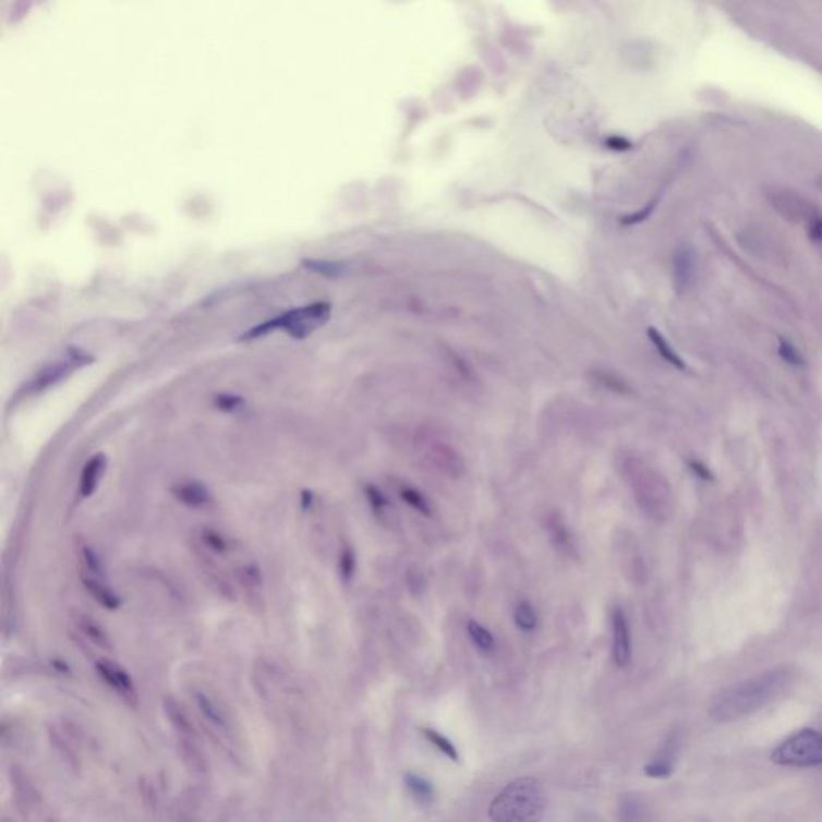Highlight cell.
I'll return each instance as SVG.
<instances>
[{
    "instance_id": "6da1fadb",
    "label": "cell",
    "mask_w": 822,
    "mask_h": 822,
    "mask_svg": "<svg viewBox=\"0 0 822 822\" xmlns=\"http://www.w3.org/2000/svg\"><path fill=\"white\" fill-rule=\"evenodd\" d=\"M795 681L790 667H777L746 679L716 696L710 716L716 723H729L750 715L789 691Z\"/></svg>"
},
{
    "instance_id": "7a4b0ae2",
    "label": "cell",
    "mask_w": 822,
    "mask_h": 822,
    "mask_svg": "<svg viewBox=\"0 0 822 822\" xmlns=\"http://www.w3.org/2000/svg\"><path fill=\"white\" fill-rule=\"evenodd\" d=\"M546 810L545 790L535 777H519L494 798L492 822H540Z\"/></svg>"
},
{
    "instance_id": "3957f363",
    "label": "cell",
    "mask_w": 822,
    "mask_h": 822,
    "mask_svg": "<svg viewBox=\"0 0 822 822\" xmlns=\"http://www.w3.org/2000/svg\"><path fill=\"white\" fill-rule=\"evenodd\" d=\"M331 317V305L328 302H315V304L305 305V307L293 309L274 321L265 322L259 326H254L250 331L241 336V341H251V339L264 338L268 333L275 329H283L291 338L305 339L322 328Z\"/></svg>"
},
{
    "instance_id": "277c9868",
    "label": "cell",
    "mask_w": 822,
    "mask_h": 822,
    "mask_svg": "<svg viewBox=\"0 0 822 822\" xmlns=\"http://www.w3.org/2000/svg\"><path fill=\"white\" fill-rule=\"evenodd\" d=\"M771 760L779 766H822V733L801 729L784 739L771 753Z\"/></svg>"
},
{
    "instance_id": "5b68a950",
    "label": "cell",
    "mask_w": 822,
    "mask_h": 822,
    "mask_svg": "<svg viewBox=\"0 0 822 822\" xmlns=\"http://www.w3.org/2000/svg\"><path fill=\"white\" fill-rule=\"evenodd\" d=\"M88 363H92V356L88 353L81 351V349H70L67 359L52 363V365L46 366L37 373L36 378L28 384V392H43V390L56 386L57 383L63 382L71 373L83 368Z\"/></svg>"
},
{
    "instance_id": "8992f818",
    "label": "cell",
    "mask_w": 822,
    "mask_h": 822,
    "mask_svg": "<svg viewBox=\"0 0 822 822\" xmlns=\"http://www.w3.org/2000/svg\"><path fill=\"white\" fill-rule=\"evenodd\" d=\"M633 463L634 468H628V470H631L634 474V481L631 482L634 488V497L638 498L643 509H646L651 515H655V511L664 509V498L668 495L667 491H665L664 481L655 472L648 470V468L641 471V468L638 467L640 464L638 461L633 460Z\"/></svg>"
},
{
    "instance_id": "52a82bcc",
    "label": "cell",
    "mask_w": 822,
    "mask_h": 822,
    "mask_svg": "<svg viewBox=\"0 0 822 822\" xmlns=\"http://www.w3.org/2000/svg\"><path fill=\"white\" fill-rule=\"evenodd\" d=\"M166 713H168L169 722L172 723L177 735H179L180 744H182L183 747V753H185L189 759L193 760L195 766H202V747H200L198 737L195 735V728H193L192 723H190L186 713L183 712V709H180V705L177 704V702L171 701V699L166 701Z\"/></svg>"
},
{
    "instance_id": "ba28073f",
    "label": "cell",
    "mask_w": 822,
    "mask_h": 822,
    "mask_svg": "<svg viewBox=\"0 0 822 822\" xmlns=\"http://www.w3.org/2000/svg\"><path fill=\"white\" fill-rule=\"evenodd\" d=\"M95 670L125 702L137 704V689H135L131 675L121 665L114 664V662L108 661V658H101V661L95 664Z\"/></svg>"
},
{
    "instance_id": "9c48e42d",
    "label": "cell",
    "mask_w": 822,
    "mask_h": 822,
    "mask_svg": "<svg viewBox=\"0 0 822 822\" xmlns=\"http://www.w3.org/2000/svg\"><path fill=\"white\" fill-rule=\"evenodd\" d=\"M614 661L617 667L625 668L631 661V634L627 614L620 607L613 613Z\"/></svg>"
},
{
    "instance_id": "30bf717a",
    "label": "cell",
    "mask_w": 822,
    "mask_h": 822,
    "mask_svg": "<svg viewBox=\"0 0 822 822\" xmlns=\"http://www.w3.org/2000/svg\"><path fill=\"white\" fill-rule=\"evenodd\" d=\"M430 460L433 461L437 470L454 479L461 478L467 471L463 457L448 444L436 442V444L431 445Z\"/></svg>"
},
{
    "instance_id": "8fae6325",
    "label": "cell",
    "mask_w": 822,
    "mask_h": 822,
    "mask_svg": "<svg viewBox=\"0 0 822 822\" xmlns=\"http://www.w3.org/2000/svg\"><path fill=\"white\" fill-rule=\"evenodd\" d=\"M774 207L779 210L783 216L789 217L793 220L807 219L817 216V210L811 207L807 200L801 198L797 193H789L786 190L774 193L771 196Z\"/></svg>"
},
{
    "instance_id": "7c38bea8",
    "label": "cell",
    "mask_w": 822,
    "mask_h": 822,
    "mask_svg": "<svg viewBox=\"0 0 822 822\" xmlns=\"http://www.w3.org/2000/svg\"><path fill=\"white\" fill-rule=\"evenodd\" d=\"M679 749V736L674 733L664 746H662L661 752L654 757L651 763L644 767V773L649 777H655V779H665L674 773V764L676 760V753Z\"/></svg>"
},
{
    "instance_id": "4fadbf2b",
    "label": "cell",
    "mask_w": 822,
    "mask_h": 822,
    "mask_svg": "<svg viewBox=\"0 0 822 822\" xmlns=\"http://www.w3.org/2000/svg\"><path fill=\"white\" fill-rule=\"evenodd\" d=\"M172 495L177 501L189 508H206L213 501V495L202 482H179L172 487Z\"/></svg>"
},
{
    "instance_id": "5bb4252c",
    "label": "cell",
    "mask_w": 822,
    "mask_h": 822,
    "mask_svg": "<svg viewBox=\"0 0 822 822\" xmlns=\"http://www.w3.org/2000/svg\"><path fill=\"white\" fill-rule=\"evenodd\" d=\"M105 470H107V457H105L104 454L94 455V457L84 464L80 479L81 498H90L92 495L97 492L101 478H104Z\"/></svg>"
},
{
    "instance_id": "9a60e30c",
    "label": "cell",
    "mask_w": 822,
    "mask_h": 822,
    "mask_svg": "<svg viewBox=\"0 0 822 822\" xmlns=\"http://www.w3.org/2000/svg\"><path fill=\"white\" fill-rule=\"evenodd\" d=\"M696 270L694 251L689 246H681L676 251L674 259L675 285L678 293L681 294L686 288L691 285Z\"/></svg>"
},
{
    "instance_id": "2e32d148",
    "label": "cell",
    "mask_w": 822,
    "mask_h": 822,
    "mask_svg": "<svg viewBox=\"0 0 822 822\" xmlns=\"http://www.w3.org/2000/svg\"><path fill=\"white\" fill-rule=\"evenodd\" d=\"M618 822H651L644 798L637 794L621 795L618 801Z\"/></svg>"
},
{
    "instance_id": "e0dca14e",
    "label": "cell",
    "mask_w": 822,
    "mask_h": 822,
    "mask_svg": "<svg viewBox=\"0 0 822 822\" xmlns=\"http://www.w3.org/2000/svg\"><path fill=\"white\" fill-rule=\"evenodd\" d=\"M83 585L86 588L87 593L100 604L101 607L108 611H117L121 607V597L107 585V582L101 579H94V577L81 576Z\"/></svg>"
},
{
    "instance_id": "ac0fdd59",
    "label": "cell",
    "mask_w": 822,
    "mask_h": 822,
    "mask_svg": "<svg viewBox=\"0 0 822 822\" xmlns=\"http://www.w3.org/2000/svg\"><path fill=\"white\" fill-rule=\"evenodd\" d=\"M546 529H548L549 539H552L553 545L559 549L564 555H572L573 542L570 530L567 528L566 522L560 519L558 512H552L546 519Z\"/></svg>"
},
{
    "instance_id": "d6986e66",
    "label": "cell",
    "mask_w": 822,
    "mask_h": 822,
    "mask_svg": "<svg viewBox=\"0 0 822 822\" xmlns=\"http://www.w3.org/2000/svg\"><path fill=\"white\" fill-rule=\"evenodd\" d=\"M196 702H198L200 712L205 716L206 722L209 723L216 732H222L223 735H229L227 732H229L230 722L229 718H227L226 713H223V710L220 709L209 696L202 694V692L196 696Z\"/></svg>"
},
{
    "instance_id": "ffe728a7",
    "label": "cell",
    "mask_w": 822,
    "mask_h": 822,
    "mask_svg": "<svg viewBox=\"0 0 822 822\" xmlns=\"http://www.w3.org/2000/svg\"><path fill=\"white\" fill-rule=\"evenodd\" d=\"M406 786L407 789H409L411 797H413L418 803L423 805V807L433 803L434 786L430 781L424 779L423 776H418V774L413 773L407 774Z\"/></svg>"
},
{
    "instance_id": "44dd1931",
    "label": "cell",
    "mask_w": 822,
    "mask_h": 822,
    "mask_svg": "<svg viewBox=\"0 0 822 822\" xmlns=\"http://www.w3.org/2000/svg\"><path fill=\"white\" fill-rule=\"evenodd\" d=\"M648 336L649 339H651L652 344H654V348L657 349V352L661 353V356L665 360V362L670 363V365L675 366V368L686 370L685 360H682L681 356L676 353L675 349L672 348L670 342H668L667 339L664 338V335H662L661 331H657V329L655 328H649Z\"/></svg>"
},
{
    "instance_id": "7402d4cb",
    "label": "cell",
    "mask_w": 822,
    "mask_h": 822,
    "mask_svg": "<svg viewBox=\"0 0 822 822\" xmlns=\"http://www.w3.org/2000/svg\"><path fill=\"white\" fill-rule=\"evenodd\" d=\"M80 558L81 563H83L84 576L105 580L104 563H101L98 553L90 545H87V543H81Z\"/></svg>"
},
{
    "instance_id": "603a6c76",
    "label": "cell",
    "mask_w": 822,
    "mask_h": 822,
    "mask_svg": "<svg viewBox=\"0 0 822 822\" xmlns=\"http://www.w3.org/2000/svg\"><path fill=\"white\" fill-rule=\"evenodd\" d=\"M468 634H470L472 643H474V646L478 648L479 651L485 652V654L494 651V634H492L484 625H481L475 620L468 621Z\"/></svg>"
},
{
    "instance_id": "cb8c5ba5",
    "label": "cell",
    "mask_w": 822,
    "mask_h": 822,
    "mask_svg": "<svg viewBox=\"0 0 822 822\" xmlns=\"http://www.w3.org/2000/svg\"><path fill=\"white\" fill-rule=\"evenodd\" d=\"M77 627H80V630L83 631L84 634H86L92 643H95L100 648H111L110 640H108V634L105 633L104 628H101L100 625H98L97 621L94 620V618L80 616V618H77Z\"/></svg>"
},
{
    "instance_id": "d4e9b609",
    "label": "cell",
    "mask_w": 822,
    "mask_h": 822,
    "mask_svg": "<svg viewBox=\"0 0 822 822\" xmlns=\"http://www.w3.org/2000/svg\"><path fill=\"white\" fill-rule=\"evenodd\" d=\"M515 621L522 631H533L539 624V617H536L535 609L528 601H521L516 606Z\"/></svg>"
},
{
    "instance_id": "484cf974",
    "label": "cell",
    "mask_w": 822,
    "mask_h": 822,
    "mask_svg": "<svg viewBox=\"0 0 822 822\" xmlns=\"http://www.w3.org/2000/svg\"><path fill=\"white\" fill-rule=\"evenodd\" d=\"M423 735L434 747H436L437 750H440L445 757H448L451 762H458L460 755H458L457 747L451 744V740H448L447 737L434 732V729H423Z\"/></svg>"
},
{
    "instance_id": "4316f807",
    "label": "cell",
    "mask_w": 822,
    "mask_h": 822,
    "mask_svg": "<svg viewBox=\"0 0 822 822\" xmlns=\"http://www.w3.org/2000/svg\"><path fill=\"white\" fill-rule=\"evenodd\" d=\"M777 352H779L781 359H783L787 365L795 366V368H803V366L807 365V360H805L803 353L798 351V348H795V344H793L789 339H779V348H777Z\"/></svg>"
},
{
    "instance_id": "83f0119b",
    "label": "cell",
    "mask_w": 822,
    "mask_h": 822,
    "mask_svg": "<svg viewBox=\"0 0 822 822\" xmlns=\"http://www.w3.org/2000/svg\"><path fill=\"white\" fill-rule=\"evenodd\" d=\"M400 498H402L407 505L411 506L414 511L421 512V515L426 516V518H430V516L433 515L430 503H427V499L424 498V495L421 494V492L406 487L400 491Z\"/></svg>"
},
{
    "instance_id": "f1b7e54d",
    "label": "cell",
    "mask_w": 822,
    "mask_h": 822,
    "mask_svg": "<svg viewBox=\"0 0 822 822\" xmlns=\"http://www.w3.org/2000/svg\"><path fill=\"white\" fill-rule=\"evenodd\" d=\"M355 552H353L352 546H342L341 555H339V573H341V579L344 580L346 583L351 582L353 576H355Z\"/></svg>"
},
{
    "instance_id": "f546056e",
    "label": "cell",
    "mask_w": 822,
    "mask_h": 822,
    "mask_svg": "<svg viewBox=\"0 0 822 822\" xmlns=\"http://www.w3.org/2000/svg\"><path fill=\"white\" fill-rule=\"evenodd\" d=\"M202 540L203 543H205L206 548L210 549V552L217 553V555H223V553H227L230 549L226 536H223L222 533L217 532V530H203Z\"/></svg>"
},
{
    "instance_id": "4dcf8cb0",
    "label": "cell",
    "mask_w": 822,
    "mask_h": 822,
    "mask_svg": "<svg viewBox=\"0 0 822 822\" xmlns=\"http://www.w3.org/2000/svg\"><path fill=\"white\" fill-rule=\"evenodd\" d=\"M213 403L217 410L223 411V413H235V411L243 409L244 399L237 394H217Z\"/></svg>"
},
{
    "instance_id": "1f68e13d",
    "label": "cell",
    "mask_w": 822,
    "mask_h": 822,
    "mask_svg": "<svg viewBox=\"0 0 822 822\" xmlns=\"http://www.w3.org/2000/svg\"><path fill=\"white\" fill-rule=\"evenodd\" d=\"M241 583L247 588H259L263 585V572H261L259 566L256 564H247L243 566L238 572Z\"/></svg>"
},
{
    "instance_id": "d6a6232c",
    "label": "cell",
    "mask_w": 822,
    "mask_h": 822,
    "mask_svg": "<svg viewBox=\"0 0 822 822\" xmlns=\"http://www.w3.org/2000/svg\"><path fill=\"white\" fill-rule=\"evenodd\" d=\"M365 495L366 499H368L370 506H372V509L376 512V515L382 516L383 512L386 511L387 508H389V501H387V498L384 497L383 492L379 491L378 487H375V485H366Z\"/></svg>"
},
{
    "instance_id": "836d02e7",
    "label": "cell",
    "mask_w": 822,
    "mask_h": 822,
    "mask_svg": "<svg viewBox=\"0 0 822 822\" xmlns=\"http://www.w3.org/2000/svg\"><path fill=\"white\" fill-rule=\"evenodd\" d=\"M596 382L603 384L604 387L613 390V392H630V387L627 386V383H625L624 379L617 378V376L611 375V373L597 372Z\"/></svg>"
},
{
    "instance_id": "e575fe53",
    "label": "cell",
    "mask_w": 822,
    "mask_h": 822,
    "mask_svg": "<svg viewBox=\"0 0 822 822\" xmlns=\"http://www.w3.org/2000/svg\"><path fill=\"white\" fill-rule=\"evenodd\" d=\"M808 238H810L814 244H820V246H822V216H820V214H817V216H813L808 220Z\"/></svg>"
},
{
    "instance_id": "d590c367",
    "label": "cell",
    "mask_w": 822,
    "mask_h": 822,
    "mask_svg": "<svg viewBox=\"0 0 822 822\" xmlns=\"http://www.w3.org/2000/svg\"><path fill=\"white\" fill-rule=\"evenodd\" d=\"M655 205H657V202H652L651 205L641 209L640 213H634L633 216L625 217V219L621 220V223H624V226H634V223L644 222V220L649 219V216H651Z\"/></svg>"
},
{
    "instance_id": "8d00e7d4",
    "label": "cell",
    "mask_w": 822,
    "mask_h": 822,
    "mask_svg": "<svg viewBox=\"0 0 822 822\" xmlns=\"http://www.w3.org/2000/svg\"><path fill=\"white\" fill-rule=\"evenodd\" d=\"M689 468H691V471L694 472L696 475L704 479V481H713V479H715L709 468H706L705 464H702L701 461H689Z\"/></svg>"
},
{
    "instance_id": "74e56055",
    "label": "cell",
    "mask_w": 822,
    "mask_h": 822,
    "mask_svg": "<svg viewBox=\"0 0 822 822\" xmlns=\"http://www.w3.org/2000/svg\"><path fill=\"white\" fill-rule=\"evenodd\" d=\"M314 501H315V495L312 494L311 491L302 492V495H301L302 509H305V511H307V509H311L312 506H314Z\"/></svg>"
},
{
    "instance_id": "f35d334b",
    "label": "cell",
    "mask_w": 822,
    "mask_h": 822,
    "mask_svg": "<svg viewBox=\"0 0 822 822\" xmlns=\"http://www.w3.org/2000/svg\"><path fill=\"white\" fill-rule=\"evenodd\" d=\"M609 147L620 149L621 152V149L631 148V145H630V142L624 141V138H611Z\"/></svg>"
},
{
    "instance_id": "ab89813d",
    "label": "cell",
    "mask_w": 822,
    "mask_h": 822,
    "mask_svg": "<svg viewBox=\"0 0 822 822\" xmlns=\"http://www.w3.org/2000/svg\"><path fill=\"white\" fill-rule=\"evenodd\" d=\"M821 185H822V179H821Z\"/></svg>"
}]
</instances>
